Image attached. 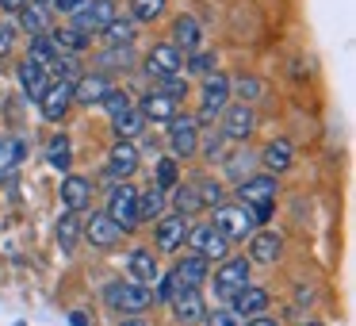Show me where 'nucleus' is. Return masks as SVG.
<instances>
[{"instance_id": "13", "label": "nucleus", "mask_w": 356, "mask_h": 326, "mask_svg": "<svg viewBox=\"0 0 356 326\" xmlns=\"http://www.w3.org/2000/svg\"><path fill=\"white\" fill-rule=\"evenodd\" d=\"M85 238L92 242V249H115L119 242H123V231H119L104 211H92V215L85 219Z\"/></svg>"}, {"instance_id": "32", "label": "nucleus", "mask_w": 356, "mask_h": 326, "mask_svg": "<svg viewBox=\"0 0 356 326\" xmlns=\"http://www.w3.org/2000/svg\"><path fill=\"white\" fill-rule=\"evenodd\" d=\"M195 211H203V208H200V196H195V188H184V185L172 188V215L192 219Z\"/></svg>"}, {"instance_id": "1", "label": "nucleus", "mask_w": 356, "mask_h": 326, "mask_svg": "<svg viewBox=\"0 0 356 326\" xmlns=\"http://www.w3.org/2000/svg\"><path fill=\"white\" fill-rule=\"evenodd\" d=\"M238 196H241V203L253 211L257 226L268 223L272 211H276V177H268V173H261V177H245L238 185Z\"/></svg>"}, {"instance_id": "46", "label": "nucleus", "mask_w": 356, "mask_h": 326, "mask_svg": "<svg viewBox=\"0 0 356 326\" xmlns=\"http://www.w3.org/2000/svg\"><path fill=\"white\" fill-rule=\"evenodd\" d=\"M203 323L207 326H245L234 311H211V315H203Z\"/></svg>"}, {"instance_id": "39", "label": "nucleus", "mask_w": 356, "mask_h": 326, "mask_svg": "<svg viewBox=\"0 0 356 326\" xmlns=\"http://www.w3.org/2000/svg\"><path fill=\"white\" fill-rule=\"evenodd\" d=\"M100 65H104V70H131V65H134V50L131 47H111L108 54L100 58Z\"/></svg>"}, {"instance_id": "19", "label": "nucleus", "mask_w": 356, "mask_h": 326, "mask_svg": "<svg viewBox=\"0 0 356 326\" xmlns=\"http://www.w3.org/2000/svg\"><path fill=\"white\" fill-rule=\"evenodd\" d=\"M230 303H234L230 311L241 318V323H245V318H261L264 311H268V292H264V288H253V284H249V288H241V292L234 295Z\"/></svg>"}, {"instance_id": "29", "label": "nucleus", "mask_w": 356, "mask_h": 326, "mask_svg": "<svg viewBox=\"0 0 356 326\" xmlns=\"http://www.w3.org/2000/svg\"><path fill=\"white\" fill-rule=\"evenodd\" d=\"M77 238H81V211H62V219H58V246H62V254H73Z\"/></svg>"}, {"instance_id": "36", "label": "nucleus", "mask_w": 356, "mask_h": 326, "mask_svg": "<svg viewBox=\"0 0 356 326\" xmlns=\"http://www.w3.org/2000/svg\"><path fill=\"white\" fill-rule=\"evenodd\" d=\"M165 16V0H131V20L134 24H154Z\"/></svg>"}, {"instance_id": "51", "label": "nucleus", "mask_w": 356, "mask_h": 326, "mask_svg": "<svg viewBox=\"0 0 356 326\" xmlns=\"http://www.w3.org/2000/svg\"><path fill=\"white\" fill-rule=\"evenodd\" d=\"M70 326H96V323L85 315V311H73V315H70Z\"/></svg>"}, {"instance_id": "31", "label": "nucleus", "mask_w": 356, "mask_h": 326, "mask_svg": "<svg viewBox=\"0 0 356 326\" xmlns=\"http://www.w3.org/2000/svg\"><path fill=\"white\" fill-rule=\"evenodd\" d=\"M24 157H27L24 139H16V134H12V139H0V173H12Z\"/></svg>"}, {"instance_id": "5", "label": "nucleus", "mask_w": 356, "mask_h": 326, "mask_svg": "<svg viewBox=\"0 0 356 326\" xmlns=\"http://www.w3.org/2000/svg\"><path fill=\"white\" fill-rule=\"evenodd\" d=\"M188 246L195 249V257H203V261H226L230 257V242L222 238V234L215 231L211 223H203V226H188Z\"/></svg>"}, {"instance_id": "14", "label": "nucleus", "mask_w": 356, "mask_h": 326, "mask_svg": "<svg viewBox=\"0 0 356 326\" xmlns=\"http://www.w3.org/2000/svg\"><path fill=\"white\" fill-rule=\"evenodd\" d=\"M169 303L180 323H203V315H207V303H203L200 288H177Z\"/></svg>"}, {"instance_id": "42", "label": "nucleus", "mask_w": 356, "mask_h": 326, "mask_svg": "<svg viewBox=\"0 0 356 326\" xmlns=\"http://www.w3.org/2000/svg\"><path fill=\"white\" fill-rule=\"evenodd\" d=\"M127 108H134V104H131V96H127V93H119V88H111V93L104 96V111H108L111 119H115V116H123Z\"/></svg>"}, {"instance_id": "17", "label": "nucleus", "mask_w": 356, "mask_h": 326, "mask_svg": "<svg viewBox=\"0 0 356 326\" xmlns=\"http://www.w3.org/2000/svg\"><path fill=\"white\" fill-rule=\"evenodd\" d=\"M138 111H142V119H154V123H172V119L180 116L177 111V100L172 96H165L161 88H154V93H146L142 96V104H138Z\"/></svg>"}, {"instance_id": "43", "label": "nucleus", "mask_w": 356, "mask_h": 326, "mask_svg": "<svg viewBox=\"0 0 356 326\" xmlns=\"http://www.w3.org/2000/svg\"><path fill=\"white\" fill-rule=\"evenodd\" d=\"M230 88H238V96H241L238 104H245V100H257V96H264V81H257V77H238V85H230Z\"/></svg>"}, {"instance_id": "3", "label": "nucleus", "mask_w": 356, "mask_h": 326, "mask_svg": "<svg viewBox=\"0 0 356 326\" xmlns=\"http://www.w3.org/2000/svg\"><path fill=\"white\" fill-rule=\"evenodd\" d=\"M104 215H108L123 234L134 231V226H138V188H134L131 180H119L108 196V211H104Z\"/></svg>"}, {"instance_id": "53", "label": "nucleus", "mask_w": 356, "mask_h": 326, "mask_svg": "<svg viewBox=\"0 0 356 326\" xmlns=\"http://www.w3.org/2000/svg\"><path fill=\"white\" fill-rule=\"evenodd\" d=\"M245 326H276V323H272V318H264V315H261V318H249Z\"/></svg>"}, {"instance_id": "16", "label": "nucleus", "mask_w": 356, "mask_h": 326, "mask_svg": "<svg viewBox=\"0 0 356 326\" xmlns=\"http://www.w3.org/2000/svg\"><path fill=\"white\" fill-rule=\"evenodd\" d=\"M280 254H284V238H280L276 231H257V234H249V261L272 265V261H280Z\"/></svg>"}, {"instance_id": "18", "label": "nucleus", "mask_w": 356, "mask_h": 326, "mask_svg": "<svg viewBox=\"0 0 356 326\" xmlns=\"http://www.w3.org/2000/svg\"><path fill=\"white\" fill-rule=\"evenodd\" d=\"M138 169V150H134V142H115L108 154V177L115 180H131V173Z\"/></svg>"}, {"instance_id": "6", "label": "nucleus", "mask_w": 356, "mask_h": 326, "mask_svg": "<svg viewBox=\"0 0 356 326\" xmlns=\"http://www.w3.org/2000/svg\"><path fill=\"white\" fill-rule=\"evenodd\" d=\"M211 284H215L218 300L230 303L241 288H249V261H245V257H226V261L218 265V272H215V280H211Z\"/></svg>"}, {"instance_id": "21", "label": "nucleus", "mask_w": 356, "mask_h": 326, "mask_svg": "<svg viewBox=\"0 0 356 326\" xmlns=\"http://www.w3.org/2000/svg\"><path fill=\"white\" fill-rule=\"evenodd\" d=\"M127 269H131V280L142 288H154L157 280H161V272H157V261L149 249H131L127 254Z\"/></svg>"}, {"instance_id": "24", "label": "nucleus", "mask_w": 356, "mask_h": 326, "mask_svg": "<svg viewBox=\"0 0 356 326\" xmlns=\"http://www.w3.org/2000/svg\"><path fill=\"white\" fill-rule=\"evenodd\" d=\"M261 162H264V169H268V177L287 173V169H291V162H295V146H291L287 139H272L268 146H264Z\"/></svg>"}, {"instance_id": "15", "label": "nucleus", "mask_w": 356, "mask_h": 326, "mask_svg": "<svg viewBox=\"0 0 356 326\" xmlns=\"http://www.w3.org/2000/svg\"><path fill=\"white\" fill-rule=\"evenodd\" d=\"M16 77H19V88H24V96H27V100H35V104H39L42 93L50 88V73L42 70V65H35L31 58H24V62L16 65Z\"/></svg>"}, {"instance_id": "38", "label": "nucleus", "mask_w": 356, "mask_h": 326, "mask_svg": "<svg viewBox=\"0 0 356 326\" xmlns=\"http://www.w3.org/2000/svg\"><path fill=\"white\" fill-rule=\"evenodd\" d=\"M177 157H161L157 162V177H154V188H161V192H169V188H177Z\"/></svg>"}, {"instance_id": "12", "label": "nucleus", "mask_w": 356, "mask_h": 326, "mask_svg": "<svg viewBox=\"0 0 356 326\" xmlns=\"http://www.w3.org/2000/svg\"><path fill=\"white\" fill-rule=\"evenodd\" d=\"M180 70H184V58H180V50L172 47V42H161V47H154L146 54V73H149V77H157V81L177 77Z\"/></svg>"}, {"instance_id": "7", "label": "nucleus", "mask_w": 356, "mask_h": 326, "mask_svg": "<svg viewBox=\"0 0 356 326\" xmlns=\"http://www.w3.org/2000/svg\"><path fill=\"white\" fill-rule=\"evenodd\" d=\"M200 119L195 123H211L215 116H222L226 100H230V77L226 73H211V77H203V88H200Z\"/></svg>"}, {"instance_id": "55", "label": "nucleus", "mask_w": 356, "mask_h": 326, "mask_svg": "<svg viewBox=\"0 0 356 326\" xmlns=\"http://www.w3.org/2000/svg\"><path fill=\"white\" fill-rule=\"evenodd\" d=\"M35 4H42V8H47V4H50V0H35Z\"/></svg>"}, {"instance_id": "37", "label": "nucleus", "mask_w": 356, "mask_h": 326, "mask_svg": "<svg viewBox=\"0 0 356 326\" xmlns=\"http://www.w3.org/2000/svg\"><path fill=\"white\" fill-rule=\"evenodd\" d=\"M31 58L35 65H42V70H50V65H54V58H58V50H54V42L47 39V35H39V39H31Z\"/></svg>"}, {"instance_id": "26", "label": "nucleus", "mask_w": 356, "mask_h": 326, "mask_svg": "<svg viewBox=\"0 0 356 326\" xmlns=\"http://www.w3.org/2000/svg\"><path fill=\"white\" fill-rule=\"evenodd\" d=\"M88 200H92V185L85 177H65L62 180V203L65 211H85Z\"/></svg>"}, {"instance_id": "41", "label": "nucleus", "mask_w": 356, "mask_h": 326, "mask_svg": "<svg viewBox=\"0 0 356 326\" xmlns=\"http://www.w3.org/2000/svg\"><path fill=\"white\" fill-rule=\"evenodd\" d=\"M195 196H200V208H218V203H222V185H215V180H200Z\"/></svg>"}, {"instance_id": "54", "label": "nucleus", "mask_w": 356, "mask_h": 326, "mask_svg": "<svg viewBox=\"0 0 356 326\" xmlns=\"http://www.w3.org/2000/svg\"><path fill=\"white\" fill-rule=\"evenodd\" d=\"M119 326H146V323H142V318H123Z\"/></svg>"}, {"instance_id": "30", "label": "nucleus", "mask_w": 356, "mask_h": 326, "mask_svg": "<svg viewBox=\"0 0 356 326\" xmlns=\"http://www.w3.org/2000/svg\"><path fill=\"white\" fill-rule=\"evenodd\" d=\"M47 39L54 42L58 54H62V50H70V54H81V50L88 47V35H81L77 27H54V31H47Z\"/></svg>"}, {"instance_id": "56", "label": "nucleus", "mask_w": 356, "mask_h": 326, "mask_svg": "<svg viewBox=\"0 0 356 326\" xmlns=\"http://www.w3.org/2000/svg\"><path fill=\"white\" fill-rule=\"evenodd\" d=\"M302 326H322V323H302Z\"/></svg>"}, {"instance_id": "4", "label": "nucleus", "mask_w": 356, "mask_h": 326, "mask_svg": "<svg viewBox=\"0 0 356 326\" xmlns=\"http://www.w3.org/2000/svg\"><path fill=\"white\" fill-rule=\"evenodd\" d=\"M215 226L218 234H222L226 242H241V238H249L253 234V211L245 208V203H218L215 208Z\"/></svg>"}, {"instance_id": "27", "label": "nucleus", "mask_w": 356, "mask_h": 326, "mask_svg": "<svg viewBox=\"0 0 356 326\" xmlns=\"http://www.w3.org/2000/svg\"><path fill=\"white\" fill-rule=\"evenodd\" d=\"M19 27H24L31 39H39V35L50 31V16L42 4H35V0H24V8H19Z\"/></svg>"}, {"instance_id": "48", "label": "nucleus", "mask_w": 356, "mask_h": 326, "mask_svg": "<svg viewBox=\"0 0 356 326\" xmlns=\"http://www.w3.org/2000/svg\"><path fill=\"white\" fill-rule=\"evenodd\" d=\"M12 47H16V27H12V24H0V58H8Z\"/></svg>"}, {"instance_id": "47", "label": "nucleus", "mask_w": 356, "mask_h": 326, "mask_svg": "<svg viewBox=\"0 0 356 326\" xmlns=\"http://www.w3.org/2000/svg\"><path fill=\"white\" fill-rule=\"evenodd\" d=\"M161 93L165 96H172V100H180V96H188V77H180V73H177V77H165L161 81Z\"/></svg>"}, {"instance_id": "49", "label": "nucleus", "mask_w": 356, "mask_h": 326, "mask_svg": "<svg viewBox=\"0 0 356 326\" xmlns=\"http://www.w3.org/2000/svg\"><path fill=\"white\" fill-rule=\"evenodd\" d=\"M222 146H226V139H222V134H211V139L203 142V157L218 162V157H222Z\"/></svg>"}, {"instance_id": "9", "label": "nucleus", "mask_w": 356, "mask_h": 326, "mask_svg": "<svg viewBox=\"0 0 356 326\" xmlns=\"http://www.w3.org/2000/svg\"><path fill=\"white\" fill-rule=\"evenodd\" d=\"M253 127H257V116H253V108L249 104H226L222 108V139L226 142H245L249 134H253Z\"/></svg>"}, {"instance_id": "8", "label": "nucleus", "mask_w": 356, "mask_h": 326, "mask_svg": "<svg viewBox=\"0 0 356 326\" xmlns=\"http://www.w3.org/2000/svg\"><path fill=\"white\" fill-rule=\"evenodd\" d=\"M111 20H115V0H85V4L73 12L70 27H77L81 35H88V31H104Z\"/></svg>"}, {"instance_id": "23", "label": "nucleus", "mask_w": 356, "mask_h": 326, "mask_svg": "<svg viewBox=\"0 0 356 326\" xmlns=\"http://www.w3.org/2000/svg\"><path fill=\"white\" fill-rule=\"evenodd\" d=\"M203 42V27L195 16H177V24H172V47L184 50V54H195Z\"/></svg>"}, {"instance_id": "2", "label": "nucleus", "mask_w": 356, "mask_h": 326, "mask_svg": "<svg viewBox=\"0 0 356 326\" xmlns=\"http://www.w3.org/2000/svg\"><path fill=\"white\" fill-rule=\"evenodd\" d=\"M104 303L111 311H123V315H138V311H146L154 303V288H142L134 280H111L104 288Z\"/></svg>"}, {"instance_id": "44", "label": "nucleus", "mask_w": 356, "mask_h": 326, "mask_svg": "<svg viewBox=\"0 0 356 326\" xmlns=\"http://www.w3.org/2000/svg\"><path fill=\"white\" fill-rule=\"evenodd\" d=\"M249 165H253V154H234V157H226V173H230L238 185L249 177Z\"/></svg>"}, {"instance_id": "50", "label": "nucleus", "mask_w": 356, "mask_h": 326, "mask_svg": "<svg viewBox=\"0 0 356 326\" xmlns=\"http://www.w3.org/2000/svg\"><path fill=\"white\" fill-rule=\"evenodd\" d=\"M81 4H85V0H50V8H58V12H70V16L81 8Z\"/></svg>"}, {"instance_id": "52", "label": "nucleus", "mask_w": 356, "mask_h": 326, "mask_svg": "<svg viewBox=\"0 0 356 326\" xmlns=\"http://www.w3.org/2000/svg\"><path fill=\"white\" fill-rule=\"evenodd\" d=\"M0 8H4V12H19V8H24V0H0Z\"/></svg>"}, {"instance_id": "45", "label": "nucleus", "mask_w": 356, "mask_h": 326, "mask_svg": "<svg viewBox=\"0 0 356 326\" xmlns=\"http://www.w3.org/2000/svg\"><path fill=\"white\" fill-rule=\"evenodd\" d=\"M188 70L200 73V77H211V73H215V54H207V50H195V54L188 58Z\"/></svg>"}, {"instance_id": "33", "label": "nucleus", "mask_w": 356, "mask_h": 326, "mask_svg": "<svg viewBox=\"0 0 356 326\" xmlns=\"http://www.w3.org/2000/svg\"><path fill=\"white\" fill-rule=\"evenodd\" d=\"M104 35H108L111 47H134V35H138V27H134V20H111L108 27H104Z\"/></svg>"}, {"instance_id": "20", "label": "nucleus", "mask_w": 356, "mask_h": 326, "mask_svg": "<svg viewBox=\"0 0 356 326\" xmlns=\"http://www.w3.org/2000/svg\"><path fill=\"white\" fill-rule=\"evenodd\" d=\"M108 93H111V81L104 73H81L73 81V100H81V104H104Z\"/></svg>"}, {"instance_id": "57", "label": "nucleus", "mask_w": 356, "mask_h": 326, "mask_svg": "<svg viewBox=\"0 0 356 326\" xmlns=\"http://www.w3.org/2000/svg\"><path fill=\"white\" fill-rule=\"evenodd\" d=\"M16 326H27V323H16Z\"/></svg>"}, {"instance_id": "11", "label": "nucleus", "mask_w": 356, "mask_h": 326, "mask_svg": "<svg viewBox=\"0 0 356 326\" xmlns=\"http://www.w3.org/2000/svg\"><path fill=\"white\" fill-rule=\"evenodd\" d=\"M70 104H73V85L70 81H50V88L42 93V100H39L42 119H47V123H62L65 111H70Z\"/></svg>"}, {"instance_id": "40", "label": "nucleus", "mask_w": 356, "mask_h": 326, "mask_svg": "<svg viewBox=\"0 0 356 326\" xmlns=\"http://www.w3.org/2000/svg\"><path fill=\"white\" fill-rule=\"evenodd\" d=\"M50 70L58 73V81H70V85H73V81L81 77V62H77V58H73V54H58Z\"/></svg>"}, {"instance_id": "34", "label": "nucleus", "mask_w": 356, "mask_h": 326, "mask_svg": "<svg viewBox=\"0 0 356 326\" xmlns=\"http://www.w3.org/2000/svg\"><path fill=\"white\" fill-rule=\"evenodd\" d=\"M161 211H165V192H161V188L149 185L146 192H138V223H142V219H157Z\"/></svg>"}, {"instance_id": "10", "label": "nucleus", "mask_w": 356, "mask_h": 326, "mask_svg": "<svg viewBox=\"0 0 356 326\" xmlns=\"http://www.w3.org/2000/svg\"><path fill=\"white\" fill-rule=\"evenodd\" d=\"M169 146L177 157H195V150H200V123L192 116H177L169 123Z\"/></svg>"}, {"instance_id": "22", "label": "nucleus", "mask_w": 356, "mask_h": 326, "mask_svg": "<svg viewBox=\"0 0 356 326\" xmlns=\"http://www.w3.org/2000/svg\"><path fill=\"white\" fill-rule=\"evenodd\" d=\"M184 238H188V219L165 215L161 223H157V249H165V254H177V249L184 246Z\"/></svg>"}, {"instance_id": "35", "label": "nucleus", "mask_w": 356, "mask_h": 326, "mask_svg": "<svg viewBox=\"0 0 356 326\" xmlns=\"http://www.w3.org/2000/svg\"><path fill=\"white\" fill-rule=\"evenodd\" d=\"M47 162L54 165V169H70V162H73V146H70V139L65 134H54L50 139V146H47Z\"/></svg>"}, {"instance_id": "28", "label": "nucleus", "mask_w": 356, "mask_h": 326, "mask_svg": "<svg viewBox=\"0 0 356 326\" xmlns=\"http://www.w3.org/2000/svg\"><path fill=\"white\" fill-rule=\"evenodd\" d=\"M111 131H115V139H119V142H131V139H138V134L146 131V119H142V111H138V108H127L123 116L111 119Z\"/></svg>"}, {"instance_id": "25", "label": "nucleus", "mask_w": 356, "mask_h": 326, "mask_svg": "<svg viewBox=\"0 0 356 326\" xmlns=\"http://www.w3.org/2000/svg\"><path fill=\"white\" fill-rule=\"evenodd\" d=\"M203 280H207V261L203 257H184V261H177V269H172V284L177 288H200Z\"/></svg>"}]
</instances>
